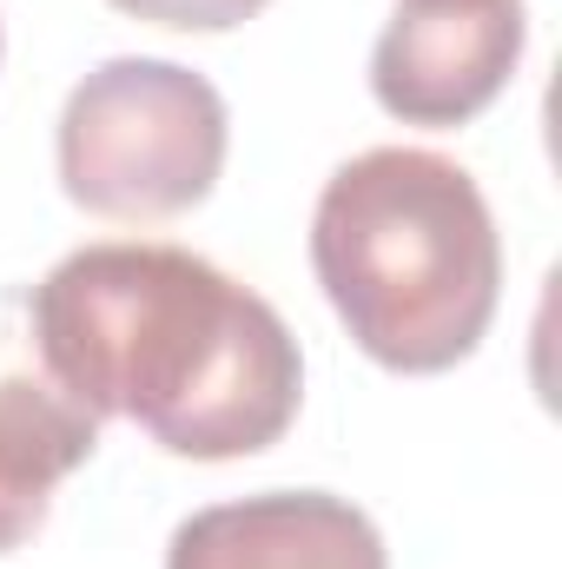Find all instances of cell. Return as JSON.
<instances>
[{
  "mask_svg": "<svg viewBox=\"0 0 562 569\" xmlns=\"http://www.w3.org/2000/svg\"><path fill=\"white\" fill-rule=\"evenodd\" d=\"M33 325L53 371L100 418H127L192 463L272 450L304 398L291 325L185 246L67 252L33 284Z\"/></svg>",
  "mask_w": 562,
  "mask_h": 569,
  "instance_id": "6da1fadb",
  "label": "cell"
},
{
  "mask_svg": "<svg viewBox=\"0 0 562 569\" xmlns=\"http://www.w3.org/2000/svg\"><path fill=\"white\" fill-rule=\"evenodd\" d=\"M225 100L179 60H107L60 113V186L80 212L159 226L192 212L225 172Z\"/></svg>",
  "mask_w": 562,
  "mask_h": 569,
  "instance_id": "3957f363",
  "label": "cell"
},
{
  "mask_svg": "<svg viewBox=\"0 0 562 569\" xmlns=\"http://www.w3.org/2000/svg\"><path fill=\"white\" fill-rule=\"evenodd\" d=\"M165 569H391L378 523L331 490H265L185 517Z\"/></svg>",
  "mask_w": 562,
  "mask_h": 569,
  "instance_id": "8992f818",
  "label": "cell"
},
{
  "mask_svg": "<svg viewBox=\"0 0 562 569\" xmlns=\"http://www.w3.org/2000/svg\"><path fill=\"white\" fill-rule=\"evenodd\" d=\"M311 266L358 351L404 378L463 365L503 298L483 186L423 146H371L324 179Z\"/></svg>",
  "mask_w": 562,
  "mask_h": 569,
  "instance_id": "7a4b0ae2",
  "label": "cell"
},
{
  "mask_svg": "<svg viewBox=\"0 0 562 569\" xmlns=\"http://www.w3.org/2000/svg\"><path fill=\"white\" fill-rule=\"evenodd\" d=\"M523 0H404L371 53V93L404 127H463L516 73Z\"/></svg>",
  "mask_w": 562,
  "mask_h": 569,
  "instance_id": "277c9868",
  "label": "cell"
},
{
  "mask_svg": "<svg viewBox=\"0 0 562 569\" xmlns=\"http://www.w3.org/2000/svg\"><path fill=\"white\" fill-rule=\"evenodd\" d=\"M100 450V411L53 371L33 284H0V557L33 543L53 490Z\"/></svg>",
  "mask_w": 562,
  "mask_h": 569,
  "instance_id": "5b68a950",
  "label": "cell"
},
{
  "mask_svg": "<svg viewBox=\"0 0 562 569\" xmlns=\"http://www.w3.org/2000/svg\"><path fill=\"white\" fill-rule=\"evenodd\" d=\"M113 7L172 33H225V27H245L265 0H113Z\"/></svg>",
  "mask_w": 562,
  "mask_h": 569,
  "instance_id": "52a82bcc",
  "label": "cell"
}]
</instances>
